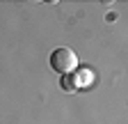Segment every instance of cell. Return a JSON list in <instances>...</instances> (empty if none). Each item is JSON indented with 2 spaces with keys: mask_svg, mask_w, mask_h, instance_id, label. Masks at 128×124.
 <instances>
[{
  "mask_svg": "<svg viewBox=\"0 0 128 124\" xmlns=\"http://www.w3.org/2000/svg\"><path fill=\"white\" fill-rule=\"evenodd\" d=\"M50 67L57 71V74H73L78 69V55L66 48V46H60V48H55L50 53Z\"/></svg>",
  "mask_w": 128,
  "mask_h": 124,
  "instance_id": "cell-1",
  "label": "cell"
},
{
  "mask_svg": "<svg viewBox=\"0 0 128 124\" xmlns=\"http://www.w3.org/2000/svg\"><path fill=\"white\" fill-rule=\"evenodd\" d=\"M76 87H78V76H76V71H73V74H64V76H62V90L73 92Z\"/></svg>",
  "mask_w": 128,
  "mask_h": 124,
  "instance_id": "cell-2",
  "label": "cell"
}]
</instances>
